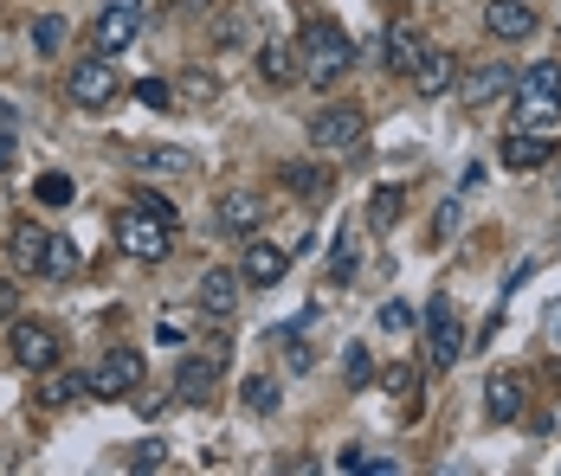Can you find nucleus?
<instances>
[{
  "instance_id": "2eb2a0df",
  "label": "nucleus",
  "mask_w": 561,
  "mask_h": 476,
  "mask_svg": "<svg viewBox=\"0 0 561 476\" xmlns=\"http://www.w3.org/2000/svg\"><path fill=\"white\" fill-rule=\"evenodd\" d=\"M536 26H542L536 0H491L484 7V33L491 39H536Z\"/></svg>"
},
{
  "instance_id": "72a5a7b5",
  "label": "nucleus",
  "mask_w": 561,
  "mask_h": 476,
  "mask_svg": "<svg viewBox=\"0 0 561 476\" xmlns=\"http://www.w3.org/2000/svg\"><path fill=\"white\" fill-rule=\"evenodd\" d=\"M342 373H348V386H368V380H375V361H368V348H348Z\"/></svg>"
},
{
  "instance_id": "37998d69",
  "label": "nucleus",
  "mask_w": 561,
  "mask_h": 476,
  "mask_svg": "<svg viewBox=\"0 0 561 476\" xmlns=\"http://www.w3.org/2000/svg\"><path fill=\"white\" fill-rule=\"evenodd\" d=\"M556 194H561V187H556Z\"/></svg>"
},
{
  "instance_id": "412c9836",
  "label": "nucleus",
  "mask_w": 561,
  "mask_h": 476,
  "mask_svg": "<svg viewBox=\"0 0 561 476\" xmlns=\"http://www.w3.org/2000/svg\"><path fill=\"white\" fill-rule=\"evenodd\" d=\"M523 393H529V386H523V373L497 368L491 380H484V413H491L497 425H516V419H523Z\"/></svg>"
},
{
  "instance_id": "4468645a",
  "label": "nucleus",
  "mask_w": 561,
  "mask_h": 476,
  "mask_svg": "<svg viewBox=\"0 0 561 476\" xmlns=\"http://www.w3.org/2000/svg\"><path fill=\"white\" fill-rule=\"evenodd\" d=\"M239 290H245V277L239 270H226V265H214V270H201V283H194V303H201V316H232L239 310Z\"/></svg>"
},
{
  "instance_id": "dca6fc26",
  "label": "nucleus",
  "mask_w": 561,
  "mask_h": 476,
  "mask_svg": "<svg viewBox=\"0 0 561 476\" xmlns=\"http://www.w3.org/2000/svg\"><path fill=\"white\" fill-rule=\"evenodd\" d=\"M278 187L317 207V200H330V187H336V167H330V161H284V167H278Z\"/></svg>"
},
{
  "instance_id": "a211bd4d",
  "label": "nucleus",
  "mask_w": 561,
  "mask_h": 476,
  "mask_svg": "<svg viewBox=\"0 0 561 476\" xmlns=\"http://www.w3.org/2000/svg\"><path fill=\"white\" fill-rule=\"evenodd\" d=\"M214 386H220V368H214L207 355H187V361L174 368V406H207Z\"/></svg>"
},
{
  "instance_id": "bb28decb",
  "label": "nucleus",
  "mask_w": 561,
  "mask_h": 476,
  "mask_svg": "<svg viewBox=\"0 0 561 476\" xmlns=\"http://www.w3.org/2000/svg\"><path fill=\"white\" fill-rule=\"evenodd\" d=\"M239 399H245V413H252V419H272V413L284 406V399H278V380H272V373H252V380L239 386Z\"/></svg>"
},
{
  "instance_id": "ea45409f",
  "label": "nucleus",
  "mask_w": 561,
  "mask_h": 476,
  "mask_svg": "<svg viewBox=\"0 0 561 476\" xmlns=\"http://www.w3.org/2000/svg\"><path fill=\"white\" fill-rule=\"evenodd\" d=\"M407 322H413V310H407V303H388V310H381V328H393V335H400Z\"/></svg>"
},
{
  "instance_id": "20e7f679",
  "label": "nucleus",
  "mask_w": 561,
  "mask_h": 476,
  "mask_svg": "<svg viewBox=\"0 0 561 476\" xmlns=\"http://www.w3.org/2000/svg\"><path fill=\"white\" fill-rule=\"evenodd\" d=\"M129 84H123V71H116V58L104 53H91L84 65H71V78H65V97H71V109H111L116 97H123Z\"/></svg>"
},
{
  "instance_id": "a19ab883",
  "label": "nucleus",
  "mask_w": 561,
  "mask_h": 476,
  "mask_svg": "<svg viewBox=\"0 0 561 476\" xmlns=\"http://www.w3.org/2000/svg\"><path fill=\"white\" fill-rule=\"evenodd\" d=\"M226 0H181V13H187V20H207V13H220Z\"/></svg>"
},
{
  "instance_id": "39448f33",
  "label": "nucleus",
  "mask_w": 561,
  "mask_h": 476,
  "mask_svg": "<svg viewBox=\"0 0 561 476\" xmlns=\"http://www.w3.org/2000/svg\"><path fill=\"white\" fill-rule=\"evenodd\" d=\"M362 136H368L362 104H323L317 116H310V129H304V142H310L317 155H342V149H355Z\"/></svg>"
},
{
  "instance_id": "e433bc0d",
  "label": "nucleus",
  "mask_w": 561,
  "mask_h": 476,
  "mask_svg": "<svg viewBox=\"0 0 561 476\" xmlns=\"http://www.w3.org/2000/svg\"><path fill=\"white\" fill-rule=\"evenodd\" d=\"M136 207H142V212H156V219H174V207L162 200V194H156V187H136Z\"/></svg>"
},
{
  "instance_id": "f704fd0d",
  "label": "nucleus",
  "mask_w": 561,
  "mask_h": 476,
  "mask_svg": "<svg viewBox=\"0 0 561 476\" xmlns=\"http://www.w3.org/2000/svg\"><path fill=\"white\" fill-rule=\"evenodd\" d=\"M201 355H207L214 368H226V361H232V335H226V328H214V335H201Z\"/></svg>"
},
{
  "instance_id": "f03ea898",
  "label": "nucleus",
  "mask_w": 561,
  "mask_h": 476,
  "mask_svg": "<svg viewBox=\"0 0 561 476\" xmlns=\"http://www.w3.org/2000/svg\"><path fill=\"white\" fill-rule=\"evenodd\" d=\"M516 123L510 129H542L556 136L561 129V58H536L529 71H516Z\"/></svg>"
},
{
  "instance_id": "c756f323",
  "label": "nucleus",
  "mask_w": 561,
  "mask_h": 476,
  "mask_svg": "<svg viewBox=\"0 0 561 476\" xmlns=\"http://www.w3.org/2000/svg\"><path fill=\"white\" fill-rule=\"evenodd\" d=\"M458 219H465V194H446L439 212H433V252H446L451 239H458Z\"/></svg>"
},
{
  "instance_id": "4be33fe9",
  "label": "nucleus",
  "mask_w": 561,
  "mask_h": 476,
  "mask_svg": "<svg viewBox=\"0 0 561 476\" xmlns=\"http://www.w3.org/2000/svg\"><path fill=\"white\" fill-rule=\"evenodd\" d=\"M426 46H433V39H426L420 26H407V20H400V26H388V46H381V58H388L393 78H413V65L426 58Z\"/></svg>"
},
{
  "instance_id": "1a4fd4ad",
  "label": "nucleus",
  "mask_w": 561,
  "mask_h": 476,
  "mask_svg": "<svg viewBox=\"0 0 561 476\" xmlns=\"http://www.w3.org/2000/svg\"><path fill=\"white\" fill-rule=\"evenodd\" d=\"M458 355H465L458 310H451V297H433V303H426V361H433V368H458Z\"/></svg>"
},
{
  "instance_id": "9d476101",
  "label": "nucleus",
  "mask_w": 561,
  "mask_h": 476,
  "mask_svg": "<svg viewBox=\"0 0 561 476\" xmlns=\"http://www.w3.org/2000/svg\"><path fill=\"white\" fill-rule=\"evenodd\" d=\"M510 84H516V65L491 58V65H471V71L458 65V84H451V91L465 97V109H484V104H497V97H504Z\"/></svg>"
},
{
  "instance_id": "2f4dec72",
  "label": "nucleus",
  "mask_w": 561,
  "mask_h": 476,
  "mask_svg": "<svg viewBox=\"0 0 561 476\" xmlns=\"http://www.w3.org/2000/svg\"><path fill=\"white\" fill-rule=\"evenodd\" d=\"M129 91H136V104H149V109H174V78H142Z\"/></svg>"
},
{
  "instance_id": "7ed1b4c3",
  "label": "nucleus",
  "mask_w": 561,
  "mask_h": 476,
  "mask_svg": "<svg viewBox=\"0 0 561 476\" xmlns=\"http://www.w3.org/2000/svg\"><path fill=\"white\" fill-rule=\"evenodd\" d=\"M116 245L136 258V265H162L174 252V219H156L142 207H123L116 212Z\"/></svg>"
},
{
  "instance_id": "f3484780",
  "label": "nucleus",
  "mask_w": 561,
  "mask_h": 476,
  "mask_svg": "<svg viewBox=\"0 0 561 476\" xmlns=\"http://www.w3.org/2000/svg\"><path fill=\"white\" fill-rule=\"evenodd\" d=\"M284 270H290V245H272V239H259V232H252V245H245V258H239V277H245V283H259V290H272Z\"/></svg>"
},
{
  "instance_id": "aec40b11",
  "label": "nucleus",
  "mask_w": 561,
  "mask_h": 476,
  "mask_svg": "<svg viewBox=\"0 0 561 476\" xmlns=\"http://www.w3.org/2000/svg\"><path fill=\"white\" fill-rule=\"evenodd\" d=\"M451 84H458V53L426 46V58L413 65V91H420V97H451Z\"/></svg>"
},
{
  "instance_id": "a878e982",
  "label": "nucleus",
  "mask_w": 561,
  "mask_h": 476,
  "mask_svg": "<svg viewBox=\"0 0 561 476\" xmlns=\"http://www.w3.org/2000/svg\"><path fill=\"white\" fill-rule=\"evenodd\" d=\"M7 252H13V265H20V270H33V277H39V252H46V225L20 219V225H13V239H7Z\"/></svg>"
},
{
  "instance_id": "4c0bfd02",
  "label": "nucleus",
  "mask_w": 561,
  "mask_h": 476,
  "mask_svg": "<svg viewBox=\"0 0 561 476\" xmlns=\"http://www.w3.org/2000/svg\"><path fill=\"white\" fill-rule=\"evenodd\" d=\"M13 316H20V283L0 277V322H13Z\"/></svg>"
},
{
  "instance_id": "c85d7f7f",
  "label": "nucleus",
  "mask_w": 561,
  "mask_h": 476,
  "mask_svg": "<svg viewBox=\"0 0 561 476\" xmlns=\"http://www.w3.org/2000/svg\"><path fill=\"white\" fill-rule=\"evenodd\" d=\"M65 39H71V26H65L58 13H39V20H33V53L39 58H58L65 53Z\"/></svg>"
},
{
  "instance_id": "b1692460",
  "label": "nucleus",
  "mask_w": 561,
  "mask_h": 476,
  "mask_svg": "<svg viewBox=\"0 0 561 476\" xmlns=\"http://www.w3.org/2000/svg\"><path fill=\"white\" fill-rule=\"evenodd\" d=\"M214 104H220V78H214V71L194 65V71L174 78V109H214Z\"/></svg>"
},
{
  "instance_id": "cd10ccee",
  "label": "nucleus",
  "mask_w": 561,
  "mask_h": 476,
  "mask_svg": "<svg viewBox=\"0 0 561 476\" xmlns=\"http://www.w3.org/2000/svg\"><path fill=\"white\" fill-rule=\"evenodd\" d=\"M33 200L58 212V207H71V200H78V187H71V174H58V167H46V174L33 181Z\"/></svg>"
},
{
  "instance_id": "7c9ffc66",
  "label": "nucleus",
  "mask_w": 561,
  "mask_h": 476,
  "mask_svg": "<svg viewBox=\"0 0 561 476\" xmlns=\"http://www.w3.org/2000/svg\"><path fill=\"white\" fill-rule=\"evenodd\" d=\"M162 464H169V444L162 438H142V444L123 451V471H162Z\"/></svg>"
},
{
  "instance_id": "f8f14e48",
  "label": "nucleus",
  "mask_w": 561,
  "mask_h": 476,
  "mask_svg": "<svg viewBox=\"0 0 561 476\" xmlns=\"http://www.w3.org/2000/svg\"><path fill=\"white\" fill-rule=\"evenodd\" d=\"M556 136H542V129H510L504 149H497V161H504L510 174H536V167H549L556 161Z\"/></svg>"
},
{
  "instance_id": "f257e3e1",
  "label": "nucleus",
  "mask_w": 561,
  "mask_h": 476,
  "mask_svg": "<svg viewBox=\"0 0 561 476\" xmlns=\"http://www.w3.org/2000/svg\"><path fill=\"white\" fill-rule=\"evenodd\" d=\"M348 71H355V39L342 33L336 20H310L304 39H297V78L310 91H336Z\"/></svg>"
},
{
  "instance_id": "c9c22d12",
  "label": "nucleus",
  "mask_w": 561,
  "mask_h": 476,
  "mask_svg": "<svg viewBox=\"0 0 561 476\" xmlns=\"http://www.w3.org/2000/svg\"><path fill=\"white\" fill-rule=\"evenodd\" d=\"M542 348H549V355H561V297L542 310Z\"/></svg>"
},
{
  "instance_id": "473e14b6",
  "label": "nucleus",
  "mask_w": 561,
  "mask_h": 476,
  "mask_svg": "<svg viewBox=\"0 0 561 476\" xmlns=\"http://www.w3.org/2000/svg\"><path fill=\"white\" fill-rule=\"evenodd\" d=\"M400 207H407V200H400V187H381V194H375V207H368V225H375V232H388L393 219H400Z\"/></svg>"
},
{
  "instance_id": "5701e85b",
  "label": "nucleus",
  "mask_w": 561,
  "mask_h": 476,
  "mask_svg": "<svg viewBox=\"0 0 561 476\" xmlns=\"http://www.w3.org/2000/svg\"><path fill=\"white\" fill-rule=\"evenodd\" d=\"M259 78L272 91H290L297 84V39H259Z\"/></svg>"
},
{
  "instance_id": "79ce46f5",
  "label": "nucleus",
  "mask_w": 561,
  "mask_h": 476,
  "mask_svg": "<svg viewBox=\"0 0 561 476\" xmlns=\"http://www.w3.org/2000/svg\"><path fill=\"white\" fill-rule=\"evenodd\" d=\"M0 167H13V142H0Z\"/></svg>"
},
{
  "instance_id": "9b49d317",
  "label": "nucleus",
  "mask_w": 561,
  "mask_h": 476,
  "mask_svg": "<svg viewBox=\"0 0 561 476\" xmlns=\"http://www.w3.org/2000/svg\"><path fill=\"white\" fill-rule=\"evenodd\" d=\"M129 167L149 174V181H181L201 161H194V149H174V142H129Z\"/></svg>"
},
{
  "instance_id": "6ab92c4d",
  "label": "nucleus",
  "mask_w": 561,
  "mask_h": 476,
  "mask_svg": "<svg viewBox=\"0 0 561 476\" xmlns=\"http://www.w3.org/2000/svg\"><path fill=\"white\" fill-rule=\"evenodd\" d=\"M46 413H65V406H84L91 399V373H65V368H46L39 373V393H33Z\"/></svg>"
},
{
  "instance_id": "423d86ee",
  "label": "nucleus",
  "mask_w": 561,
  "mask_h": 476,
  "mask_svg": "<svg viewBox=\"0 0 561 476\" xmlns=\"http://www.w3.org/2000/svg\"><path fill=\"white\" fill-rule=\"evenodd\" d=\"M136 39H142V0H104L98 20H91V53L116 58V53H129Z\"/></svg>"
},
{
  "instance_id": "393cba45",
  "label": "nucleus",
  "mask_w": 561,
  "mask_h": 476,
  "mask_svg": "<svg viewBox=\"0 0 561 476\" xmlns=\"http://www.w3.org/2000/svg\"><path fill=\"white\" fill-rule=\"evenodd\" d=\"M78 245L71 239H58V232H46V252H39V277H53V283H65V277H78Z\"/></svg>"
},
{
  "instance_id": "ddd939ff",
  "label": "nucleus",
  "mask_w": 561,
  "mask_h": 476,
  "mask_svg": "<svg viewBox=\"0 0 561 476\" xmlns=\"http://www.w3.org/2000/svg\"><path fill=\"white\" fill-rule=\"evenodd\" d=\"M265 194H259V187H226L220 194V207H214V219H220L226 232H239V239H252V232H259V225H265Z\"/></svg>"
},
{
  "instance_id": "58836bf2",
  "label": "nucleus",
  "mask_w": 561,
  "mask_h": 476,
  "mask_svg": "<svg viewBox=\"0 0 561 476\" xmlns=\"http://www.w3.org/2000/svg\"><path fill=\"white\" fill-rule=\"evenodd\" d=\"M330 270H336V283H348V277H355V245H348V239L336 245V265H330Z\"/></svg>"
},
{
  "instance_id": "6e6552de",
  "label": "nucleus",
  "mask_w": 561,
  "mask_h": 476,
  "mask_svg": "<svg viewBox=\"0 0 561 476\" xmlns=\"http://www.w3.org/2000/svg\"><path fill=\"white\" fill-rule=\"evenodd\" d=\"M142 373H149V361L136 348H104V361L91 368V399H129L142 386Z\"/></svg>"
},
{
  "instance_id": "0eeeda50",
  "label": "nucleus",
  "mask_w": 561,
  "mask_h": 476,
  "mask_svg": "<svg viewBox=\"0 0 561 476\" xmlns=\"http://www.w3.org/2000/svg\"><path fill=\"white\" fill-rule=\"evenodd\" d=\"M7 355H13V368H20V373L58 368V335H53V322L13 316V322H7Z\"/></svg>"
}]
</instances>
